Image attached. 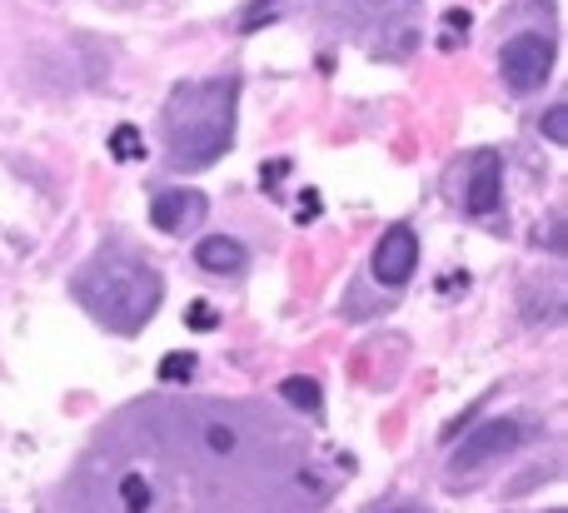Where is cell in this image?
<instances>
[{
	"mask_svg": "<svg viewBox=\"0 0 568 513\" xmlns=\"http://www.w3.org/2000/svg\"><path fill=\"white\" fill-rule=\"evenodd\" d=\"M235 135V80H190L165 105V145L175 170H205Z\"/></svg>",
	"mask_w": 568,
	"mask_h": 513,
	"instance_id": "cell-1",
	"label": "cell"
},
{
	"mask_svg": "<svg viewBox=\"0 0 568 513\" xmlns=\"http://www.w3.org/2000/svg\"><path fill=\"white\" fill-rule=\"evenodd\" d=\"M75 299L110 329V335H140L150 325V315L160 309V295H165V279H160L155 265L135 255H100L90 259L75 275Z\"/></svg>",
	"mask_w": 568,
	"mask_h": 513,
	"instance_id": "cell-2",
	"label": "cell"
},
{
	"mask_svg": "<svg viewBox=\"0 0 568 513\" xmlns=\"http://www.w3.org/2000/svg\"><path fill=\"white\" fill-rule=\"evenodd\" d=\"M499 65H504V85L519 90V95H529V90H539L554 70V40L524 30V35H514L509 45L499 50Z\"/></svg>",
	"mask_w": 568,
	"mask_h": 513,
	"instance_id": "cell-3",
	"label": "cell"
},
{
	"mask_svg": "<svg viewBox=\"0 0 568 513\" xmlns=\"http://www.w3.org/2000/svg\"><path fill=\"white\" fill-rule=\"evenodd\" d=\"M519 439H524L519 419H489V424L474 429V434L459 444V454H454V474H464V469H484V464H494V459L514 454Z\"/></svg>",
	"mask_w": 568,
	"mask_h": 513,
	"instance_id": "cell-4",
	"label": "cell"
},
{
	"mask_svg": "<svg viewBox=\"0 0 568 513\" xmlns=\"http://www.w3.org/2000/svg\"><path fill=\"white\" fill-rule=\"evenodd\" d=\"M414 269H419V235L409 225H389L384 239L374 245V279L399 289L414 279Z\"/></svg>",
	"mask_w": 568,
	"mask_h": 513,
	"instance_id": "cell-5",
	"label": "cell"
},
{
	"mask_svg": "<svg viewBox=\"0 0 568 513\" xmlns=\"http://www.w3.org/2000/svg\"><path fill=\"white\" fill-rule=\"evenodd\" d=\"M205 209H210V199L200 195V189L175 185V189H160L155 195L150 219H155V229H165V235H190V229L205 219Z\"/></svg>",
	"mask_w": 568,
	"mask_h": 513,
	"instance_id": "cell-6",
	"label": "cell"
},
{
	"mask_svg": "<svg viewBox=\"0 0 568 513\" xmlns=\"http://www.w3.org/2000/svg\"><path fill=\"white\" fill-rule=\"evenodd\" d=\"M499 195H504V165L494 150H479L474 170H469V189H464V209H469V215H494Z\"/></svg>",
	"mask_w": 568,
	"mask_h": 513,
	"instance_id": "cell-7",
	"label": "cell"
},
{
	"mask_svg": "<svg viewBox=\"0 0 568 513\" xmlns=\"http://www.w3.org/2000/svg\"><path fill=\"white\" fill-rule=\"evenodd\" d=\"M195 259H200V269H205V275H240V269H245V249H240L235 239H225V235L200 239Z\"/></svg>",
	"mask_w": 568,
	"mask_h": 513,
	"instance_id": "cell-8",
	"label": "cell"
},
{
	"mask_svg": "<svg viewBox=\"0 0 568 513\" xmlns=\"http://www.w3.org/2000/svg\"><path fill=\"white\" fill-rule=\"evenodd\" d=\"M280 394L290 399L294 409H310V414H320V404H324V399H320V384H314V379H284Z\"/></svg>",
	"mask_w": 568,
	"mask_h": 513,
	"instance_id": "cell-9",
	"label": "cell"
},
{
	"mask_svg": "<svg viewBox=\"0 0 568 513\" xmlns=\"http://www.w3.org/2000/svg\"><path fill=\"white\" fill-rule=\"evenodd\" d=\"M190 375H195V355H185V349L160 359V379H165V384H185Z\"/></svg>",
	"mask_w": 568,
	"mask_h": 513,
	"instance_id": "cell-10",
	"label": "cell"
},
{
	"mask_svg": "<svg viewBox=\"0 0 568 513\" xmlns=\"http://www.w3.org/2000/svg\"><path fill=\"white\" fill-rule=\"evenodd\" d=\"M110 155H115V160H140V155H145V145H140V130L135 125H120L115 135H110Z\"/></svg>",
	"mask_w": 568,
	"mask_h": 513,
	"instance_id": "cell-11",
	"label": "cell"
},
{
	"mask_svg": "<svg viewBox=\"0 0 568 513\" xmlns=\"http://www.w3.org/2000/svg\"><path fill=\"white\" fill-rule=\"evenodd\" d=\"M544 135H549L554 145H568V105H554L549 115H544Z\"/></svg>",
	"mask_w": 568,
	"mask_h": 513,
	"instance_id": "cell-12",
	"label": "cell"
},
{
	"mask_svg": "<svg viewBox=\"0 0 568 513\" xmlns=\"http://www.w3.org/2000/svg\"><path fill=\"white\" fill-rule=\"evenodd\" d=\"M270 10H275V0H255V6L245 10V20H240V30H245V35H250V30H260V25H265Z\"/></svg>",
	"mask_w": 568,
	"mask_h": 513,
	"instance_id": "cell-13",
	"label": "cell"
},
{
	"mask_svg": "<svg viewBox=\"0 0 568 513\" xmlns=\"http://www.w3.org/2000/svg\"><path fill=\"white\" fill-rule=\"evenodd\" d=\"M444 20H449L454 30H469V10H449V16H444Z\"/></svg>",
	"mask_w": 568,
	"mask_h": 513,
	"instance_id": "cell-14",
	"label": "cell"
},
{
	"mask_svg": "<svg viewBox=\"0 0 568 513\" xmlns=\"http://www.w3.org/2000/svg\"><path fill=\"white\" fill-rule=\"evenodd\" d=\"M549 513H564V509H549Z\"/></svg>",
	"mask_w": 568,
	"mask_h": 513,
	"instance_id": "cell-15",
	"label": "cell"
},
{
	"mask_svg": "<svg viewBox=\"0 0 568 513\" xmlns=\"http://www.w3.org/2000/svg\"><path fill=\"white\" fill-rule=\"evenodd\" d=\"M399 513H409V509H399Z\"/></svg>",
	"mask_w": 568,
	"mask_h": 513,
	"instance_id": "cell-16",
	"label": "cell"
}]
</instances>
